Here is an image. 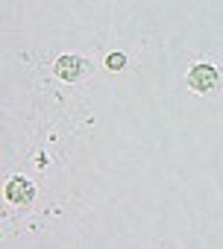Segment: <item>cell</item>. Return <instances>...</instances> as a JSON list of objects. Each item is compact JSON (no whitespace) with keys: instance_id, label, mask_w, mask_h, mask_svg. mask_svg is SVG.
Returning <instances> with one entry per match:
<instances>
[{"instance_id":"7a4b0ae2","label":"cell","mask_w":223,"mask_h":249,"mask_svg":"<svg viewBox=\"0 0 223 249\" xmlns=\"http://www.w3.org/2000/svg\"><path fill=\"white\" fill-rule=\"evenodd\" d=\"M33 196H36V188H33L27 179L15 176V179L6 182V199H9V202H15V205H27V202H33Z\"/></svg>"},{"instance_id":"3957f363","label":"cell","mask_w":223,"mask_h":249,"mask_svg":"<svg viewBox=\"0 0 223 249\" xmlns=\"http://www.w3.org/2000/svg\"><path fill=\"white\" fill-rule=\"evenodd\" d=\"M82 71H85V65H82V59H79V56H62V59H56V76H59V79H65V82L79 79V76H82Z\"/></svg>"},{"instance_id":"6da1fadb","label":"cell","mask_w":223,"mask_h":249,"mask_svg":"<svg viewBox=\"0 0 223 249\" xmlns=\"http://www.w3.org/2000/svg\"><path fill=\"white\" fill-rule=\"evenodd\" d=\"M217 71L211 68V65H197L191 73H188V85L197 91V94H205V91H214V85H217Z\"/></svg>"},{"instance_id":"277c9868","label":"cell","mask_w":223,"mask_h":249,"mask_svg":"<svg viewBox=\"0 0 223 249\" xmlns=\"http://www.w3.org/2000/svg\"><path fill=\"white\" fill-rule=\"evenodd\" d=\"M106 65H109L112 71H121V68L127 65V56H124V53H112V56L106 59Z\"/></svg>"}]
</instances>
